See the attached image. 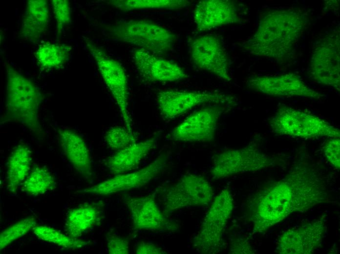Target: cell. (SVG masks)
<instances>
[{"label":"cell","instance_id":"obj_1","mask_svg":"<svg viewBox=\"0 0 340 254\" xmlns=\"http://www.w3.org/2000/svg\"><path fill=\"white\" fill-rule=\"evenodd\" d=\"M323 183L318 171L302 164L283 178L258 190L249 204L253 232L264 233L292 213L326 202L328 194Z\"/></svg>","mask_w":340,"mask_h":254},{"label":"cell","instance_id":"obj_2","mask_svg":"<svg viewBox=\"0 0 340 254\" xmlns=\"http://www.w3.org/2000/svg\"><path fill=\"white\" fill-rule=\"evenodd\" d=\"M306 13L299 8L268 9L256 30L243 45L250 54L278 61L287 60L306 28Z\"/></svg>","mask_w":340,"mask_h":254},{"label":"cell","instance_id":"obj_3","mask_svg":"<svg viewBox=\"0 0 340 254\" xmlns=\"http://www.w3.org/2000/svg\"><path fill=\"white\" fill-rule=\"evenodd\" d=\"M6 100L5 119L26 127L32 133L42 132L39 110L42 95L34 82L5 63Z\"/></svg>","mask_w":340,"mask_h":254},{"label":"cell","instance_id":"obj_4","mask_svg":"<svg viewBox=\"0 0 340 254\" xmlns=\"http://www.w3.org/2000/svg\"><path fill=\"white\" fill-rule=\"evenodd\" d=\"M103 29L110 39L135 45L158 56L170 52L177 41L172 31L147 20H120L105 25Z\"/></svg>","mask_w":340,"mask_h":254},{"label":"cell","instance_id":"obj_5","mask_svg":"<svg viewBox=\"0 0 340 254\" xmlns=\"http://www.w3.org/2000/svg\"><path fill=\"white\" fill-rule=\"evenodd\" d=\"M268 124L276 135L305 139L340 136V129L324 119L286 105H281L276 109Z\"/></svg>","mask_w":340,"mask_h":254},{"label":"cell","instance_id":"obj_6","mask_svg":"<svg viewBox=\"0 0 340 254\" xmlns=\"http://www.w3.org/2000/svg\"><path fill=\"white\" fill-rule=\"evenodd\" d=\"M233 208V198L228 189L222 190L214 198L193 238V247L198 253L215 254L221 252L223 234Z\"/></svg>","mask_w":340,"mask_h":254},{"label":"cell","instance_id":"obj_7","mask_svg":"<svg viewBox=\"0 0 340 254\" xmlns=\"http://www.w3.org/2000/svg\"><path fill=\"white\" fill-rule=\"evenodd\" d=\"M86 48L96 63L100 73L117 105L126 127L133 131L128 107V83L124 67L91 39L85 37Z\"/></svg>","mask_w":340,"mask_h":254},{"label":"cell","instance_id":"obj_8","mask_svg":"<svg viewBox=\"0 0 340 254\" xmlns=\"http://www.w3.org/2000/svg\"><path fill=\"white\" fill-rule=\"evenodd\" d=\"M273 158L255 145L243 148L228 149L213 155L210 173L215 179L230 177L236 174L255 172L270 167Z\"/></svg>","mask_w":340,"mask_h":254},{"label":"cell","instance_id":"obj_9","mask_svg":"<svg viewBox=\"0 0 340 254\" xmlns=\"http://www.w3.org/2000/svg\"><path fill=\"white\" fill-rule=\"evenodd\" d=\"M168 162V154L162 153L149 164L138 170L114 175L97 185L77 192L106 196L138 189L161 174L166 169Z\"/></svg>","mask_w":340,"mask_h":254},{"label":"cell","instance_id":"obj_10","mask_svg":"<svg viewBox=\"0 0 340 254\" xmlns=\"http://www.w3.org/2000/svg\"><path fill=\"white\" fill-rule=\"evenodd\" d=\"M340 34L331 32L314 46L310 64V73L319 83L340 89Z\"/></svg>","mask_w":340,"mask_h":254},{"label":"cell","instance_id":"obj_11","mask_svg":"<svg viewBox=\"0 0 340 254\" xmlns=\"http://www.w3.org/2000/svg\"><path fill=\"white\" fill-rule=\"evenodd\" d=\"M213 195V188L206 178L199 174L187 173L166 190L163 204L166 211L172 212L208 204Z\"/></svg>","mask_w":340,"mask_h":254},{"label":"cell","instance_id":"obj_12","mask_svg":"<svg viewBox=\"0 0 340 254\" xmlns=\"http://www.w3.org/2000/svg\"><path fill=\"white\" fill-rule=\"evenodd\" d=\"M190 55L192 62L200 70L223 80H231L228 56L218 35L204 34L193 39L190 44Z\"/></svg>","mask_w":340,"mask_h":254},{"label":"cell","instance_id":"obj_13","mask_svg":"<svg viewBox=\"0 0 340 254\" xmlns=\"http://www.w3.org/2000/svg\"><path fill=\"white\" fill-rule=\"evenodd\" d=\"M233 101L232 97L218 92L176 89L161 91L156 97L158 109L168 120L175 118L201 105Z\"/></svg>","mask_w":340,"mask_h":254},{"label":"cell","instance_id":"obj_14","mask_svg":"<svg viewBox=\"0 0 340 254\" xmlns=\"http://www.w3.org/2000/svg\"><path fill=\"white\" fill-rule=\"evenodd\" d=\"M223 110L222 107L214 106L193 112L172 129L171 138L185 143L212 141Z\"/></svg>","mask_w":340,"mask_h":254},{"label":"cell","instance_id":"obj_15","mask_svg":"<svg viewBox=\"0 0 340 254\" xmlns=\"http://www.w3.org/2000/svg\"><path fill=\"white\" fill-rule=\"evenodd\" d=\"M250 89L264 95L283 97H304L319 100L325 95L311 88L294 73L275 76H254L248 79Z\"/></svg>","mask_w":340,"mask_h":254},{"label":"cell","instance_id":"obj_16","mask_svg":"<svg viewBox=\"0 0 340 254\" xmlns=\"http://www.w3.org/2000/svg\"><path fill=\"white\" fill-rule=\"evenodd\" d=\"M155 194L125 197V203L130 212L134 230L160 232L176 229V225L159 209Z\"/></svg>","mask_w":340,"mask_h":254},{"label":"cell","instance_id":"obj_17","mask_svg":"<svg viewBox=\"0 0 340 254\" xmlns=\"http://www.w3.org/2000/svg\"><path fill=\"white\" fill-rule=\"evenodd\" d=\"M325 224L318 219L287 230L280 236L277 250L282 254H310L321 244Z\"/></svg>","mask_w":340,"mask_h":254},{"label":"cell","instance_id":"obj_18","mask_svg":"<svg viewBox=\"0 0 340 254\" xmlns=\"http://www.w3.org/2000/svg\"><path fill=\"white\" fill-rule=\"evenodd\" d=\"M133 60L140 74L149 82L171 83L190 77L184 68L176 63L142 48L134 51Z\"/></svg>","mask_w":340,"mask_h":254},{"label":"cell","instance_id":"obj_19","mask_svg":"<svg viewBox=\"0 0 340 254\" xmlns=\"http://www.w3.org/2000/svg\"><path fill=\"white\" fill-rule=\"evenodd\" d=\"M193 20L198 31L241 21L236 2L231 0H203L193 10Z\"/></svg>","mask_w":340,"mask_h":254},{"label":"cell","instance_id":"obj_20","mask_svg":"<svg viewBox=\"0 0 340 254\" xmlns=\"http://www.w3.org/2000/svg\"><path fill=\"white\" fill-rule=\"evenodd\" d=\"M161 134L162 131H158L146 140L137 141L116 151L106 160V166L109 171L116 175L134 170L154 149Z\"/></svg>","mask_w":340,"mask_h":254},{"label":"cell","instance_id":"obj_21","mask_svg":"<svg viewBox=\"0 0 340 254\" xmlns=\"http://www.w3.org/2000/svg\"><path fill=\"white\" fill-rule=\"evenodd\" d=\"M49 14L47 1L28 0L22 16L20 34L25 41L36 42L46 33Z\"/></svg>","mask_w":340,"mask_h":254},{"label":"cell","instance_id":"obj_22","mask_svg":"<svg viewBox=\"0 0 340 254\" xmlns=\"http://www.w3.org/2000/svg\"><path fill=\"white\" fill-rule=\"evenodd\" d=\"M58 134L64 154L74 168L85 177L92 174L89 150L84 140L68 129H59Z\"/></svg>","mask_w":340,"mask_h":254},{"label":"cell","instance_id":"obj_23","mask_svg":"<svg viewBox=\"0 0 340 254\" xmlns=\"http://www.w3.org/2000/svg\"><path fill=\"white\" fill-rule=\"evenodd\" d=\"M32 163L31 151L24 144L15 147L9 155L6 167V182L8 190L16 192L30 172Z\"/></svg>","mask_w":340,"mask_h":254},{"label":"cell","instance_id":"obj_24","mask_svg":"<svg viewBox=\"0 0 340 254\" xmlns=\"http://www.w3.org/2000/svg\"><path fill=\"white\" fill-rule=\"evenodd\" d=\"M100 211L93 203L79 205L67 213L65 226L68 235L78 238L99 221Z\"/></svg>","mask_w":340,"mask_h":254},{"label":"cell","instance_id":"obj_25","mask_svg":"<svg viewBox=\"0 0 340 254\" xmlns=\"http://www.w3.org/2000/svg\"><path fill=\"white\" fill-rule=\"evenodd\" d=\"M71 50L68 44L44 42L34 53L37 65L42 70L60 68L68 61Z\"/></svg>","mask_w":340,"mask_h":254},{"label":"cell","instance_id":"obj_26","mask_svg":"<svg viewBox=\"0 0 340 254\" xmlns=\"http://www.w3.org/2000/svg\"><path fill=\"white\" fill-rule=\"evenodd\" d=\"M109 4L124 12L143 9H180L191 3L186 0H112Z\"/></svg>","mask_w":340,"mask_h":254},{"label":"cell","instance_id":"obj_27","mask_svg":"<svg viewBox=\"0 0 340 254\" xmlns=\"http://www.w3.org/2000/svg\"><path fill=\"white\" fill-rule=\"evenodd\" d=\"M53 174L44 167L35 166L22 183L21 190L32 196L42 195L55 186Z\"/></svg>","mask_w":340,"mask_h":254},{"label":"cell","instance_id":"obj_28","mask_svg":"<svg viewBox=\"0 0 340 254\" xmlns=\"http://www.w3.org/2000/svg\"><path fill=\"white\" fill-rule=\"evenodd\" d=\"M32 230L33 233L39 239L56 244L65 249H76L92 244L90 241L71 237L46 225H36Z\"/></svg>","mask_w":340,"mask_h":254},{"label":"cell","instance_id":"obj_29","mask_svg":"<svg viewBox=\"0 0 340 254\" xmlns=\"http://www.w3.org/2000/svg\"><path fill=\"white\" fill-rule=\"evenodd\" d=\"M104 139L107 146L114 150H119L138 141V137L126 127L114 126L106 132Z\"/></svg>","mask_w":340,"mask_h":254},{"label":"cell","instance_id":"obj_30","mask_svg":"<svg viewBox=\"0 0 340 254\" xmlns=\"http://www.w3.org/2000/svg\"><path fill=\"white\" fill-rule=\"evenodd\" d=\"M35 217H28L11 225L0 234V249H4L13 242L25 235L36 226Z\"/></svg>","mask_w":340,"mask_h":254},{"label":"cell","instance_id":"obj_31","mask_svg":"<svg viewBox=\"0 0 340 254\" xmlns=\"http://www.w3.org/2000/svg\"><path fill=\"white\" fill-rule=\"evenodd\" d=\"M51 4L56 23L57 34L60 35L71 21V8L68 0H52Z\"/></svg>","mask_w":340,"mask_h":254},{"label":"cell","instance_id":"obj_32","mask_svg":"<svg viewBox=\"0 0 340 254\" xmlns=\"http://www.w3.org/2000/svg\"><path fill=\"white\" fill-rule=\"evenodd\" d=\"M106 248L109 254L129 253V241L119 235L107 233L105 235Z\"/></svg>","mask_w":340,"mask_h":254},{"label":"cell","instance_id":"obj_33","mask_svg":"<svg viewBox=\"0 0 340 254\" xmlns=\"http://www.w3.org/2000/svg\"><path fill=\"white\" fill-rule=\"evenodd\" d=\"M323 151L328 161L336 169L340 168V137L330 138L324 144Z\"/></svg>","mask_w":340,"mask_h":254},{"label":"cell","instance_id":"obj_34","mask_svg":"<svg viewBox=\"0 0 340 254\" xmlns=\"http://www.w3.org/2000/svg\"><path fill=\"white\" fill-rule=\"evenodd\" d=\"M136 254H164L167 252L158 245L149 241H142L134 248Z\"/></svg>","mask_w":340,"mask_h":254},{"label":"cell","instance_id":"obj_35","mask_svg":"<svg viewBox=\"0 0 340 254\" xmlns=\"http://www.w3.org/2000/svg\"><path fill=\"white\" fill-rule=\"evenodd\" d=\"M231 254H253L254 251L249 243L245 240L237 239L231 244Z\"/></svg>","mask_w":340,"mask_h":254}]
</instances>
